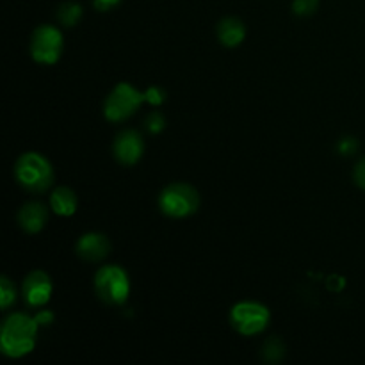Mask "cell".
<instances>
[{
    "mask_svg": "<svg viewBox=\"0 0 365 365\" xmlns=\"http://www.w3.org/2000/svg\"><path fill=\"white\" fill-rule=\"evenodd\" d=\"M38 321L27 314H13L7 317L0 331V346L6 356L21 359L29 355L36 346L38 335Z\"/></svg>",
    "mask_w": 365,
    "mask_h": 365,
    "instance_id": "6da1fadb",
    "label": "cell"
},
{
    "mask_svg": "<svg viewBox=\"0 0 365 365\" xmlns=\"http://www.w3.org/2000/svg\"><path fill=\"white\" fill-rule=\"evenodd\" d=\"M14 177L21 187L39 195L53 184V168L41 153L25 152L14 164Z\"/></svg>",
    "mask_w": 365,
    "mask_h": 365,
    "instance_id": "7a4b0ae2",
    "label": "cell"
},
{
    "mask_svg": "<svg viewBox=\"0 0 365 365\" xmlns=\"http://www.w3.org/2000/svg\"><path fill=\"white\" fill-rule=\"evenodd\" d=\"M95 291L107 305H123L130 294V280L123 267L103 266L95 274Z\"/></svg>",
    "mask_w": 365,
    "mask_h": 365,
    "instance_id": "3957f363",
    "label": "cell"
},
{
    "mask_svg": "<svg viewBox=\"0 0 365 365\" xmlns=\"http://www.w3.org/2000/svg\"><path fill=\"white\" fill-rule=\"evenodd\" d=\"M159 207L170 217H187L195 214L200 207V195L192 185L170 184L159 195Z\"/></svg>",
    "mask_w": 365,
    "mask_h": 365,
    "instance_id": "277c9868",
    "label": "cell"
},
{
    "mask_svg": "<svg viewBox=\"0 0 365 365\" xmlns=\"http://www.w3.org/2000/svg\"><path fill=\"white\" fill-rule=\"evenodd\" d=\"M143 100H145V93L138 91V89L132 84H128V82H120L106 98V103H103V114H106V118L109 121L118 123V121L127 120L132 114L138 113Z\"/></svg>",
    "mask_w": 365,
    "mask_h": 365,
    "instance_id": "5b68a950",
    "label": "cell"
},
{
    "mask_svg": "<svg viewBox=\"0 0 365 365\" xmlns=\"http://www.w3.org/2000/svg\"><path fill=\"white\" fill-rule=\"evenodd\" d=\"M269 319V309L259 302H241L230 310L232 327L245 337H252L266 330Z\"/></svg>",
    "mask_w": 365,
    "mask_h": 365,
    "instance_id": "8992f818",
    "label": "cell"
},
{
    "mask_svg": "<svg viewBox=\"0 0 365 365\" xmlns=\"http://www.w3.org/2000/svg\"><path fill=\"white\" fill-rule=\"evenodd\" d=\"M63 34L53 25H39L31 38V56L39 64H56L63 53Z\"/></svg>",
    "mask_w": 365,
    "mask_h": 365,
    "instance_id": "52a82bcc",
    "label": "cell"
},
{
    "mask_svg": "<svg viewBox=\"0 0 365 365\" xmlns=\"http://www.w3.org/2000/svg\"><path fill=\"white\" fill-rule=\"evenodd\" d=\"M52 289V280L45 271H32L24 280L25 303L32 309H41L50 302Z\"/></svg>",
    "mask_w": 365,
    "mask_h": 365,
    "instance_id": "ba28073f",
    "label": "cell"
},
{
    "mask_svg": "<svg viewBox=\"0 0 365 365\" xmlns=\"http://www.w3.org/2000/svg\"><path fill=\"white\" fill-rule=\"evenodd\" d=\"M145 152V141L135 130H123L116 135L113 145V153L116 160L123 166H134Z\"/></svg>",
    "mask_w": 365,
    "mask_h": 365,
    "instance_id": "9c48e42d",
    "label": "cell"
},
{
    "mask_svg": "<svg viewBox=\"0 0 365 365\" xmlns=\"http://www.w3.org/2000/svg\"><path fill=\"white\" fill-rule=\"evenodd\" d=\"M109 252L110 242L103 234L89 232L77 241V255L88 262H100L109 255Z\"/></svg>",
    "mask_w": 365,
    "mask_h": 365,
    "instance_id": "30bf717a",
    "label": "cell"
},
{
    "mask_svg": "<svg viewBox=\"0 0 365 365\" xmlns=\"http://www.w3.org/2000/svg\"><path fill=\"white\" fill-rule=\"evenodd\" d=\"M16 220L24 232H27V234H38V232H41L43 227L46 225L48 212H46V209L41 203L29 202L18 210Z\"/></svg>",
    "mask_w": 365,
    "mask_h": 365,
    "instance_id": "8fae6325",
    "label": "cell"
},
{
    "mask_svg": "<svg viewBox=\"0 0 365 365\" xmlns=\"http://www.w3.org/2000/svg\"><path fill=\"white\" fill-rule=\"evenodd\" d=\"M217 38L228 48L241 45L246 38V27L239 18L227 16L220 21L217 25Z\"/></svg>",
    "mask_w": 365,
    "mask_h": 365,
    "instance_id": "7c38bea8",
    "label": "cell"
},
{
    "mask_svg": "<svg viewBox=\"0 0 365 365\" xmlns=\"http://www.w3.org/2000/svg\"><path fill=\"white\" fill-rule=\"evenodd\" d=\"M50 205H52L53 212L59 216H73L77 210V195L70 187L61 185V187L53 189L52 196H50Z\"/></svg>",
    "mask_w": 365,
    "mask_h": 365,
    "instance_id": "4fadbf2b",
    "label": "cell"
},
{
    "mask_svg": "<svg viewBox=\"0 0 365 365\" xmlns=\"http://www.w3.org/2000/svg\"><path fill=\"white\" fill-rule=\"evenodd\" d=\"M57 20L66 27H73L82 18V7L77 2H64L57 7Z\"/></svg>",
    "mask_w": 365,
    "mask_h": 365,
    "instance_id": "5bb4252c",
    "label": "cell"
},
{
    "mask_svg": "<svg viewBox=\"0 0 365 365\" xmlns=\"http://www.w3.org/2000/svg\"><path fill=\"white\" fill-rule=\"evenodd\" d=\"M14 299H16L14 284L7 277H2L0 278V305H2L4 310H7L13 305Z\"/></svg>",
    "mask_w": 365,
    "mask_h": 365,
    "instance_id": "9a60e30c",
    "label": "cell"
},
{
    "mask_svg": "<svg viewBox=\"0 0 365 365\" xmlns=\"http://www.w3.org/2000/svg\"><path fill=\"white\" fill-rule=\"evenodd\" d=\"M262 351H264V359H266L267 362H278V360L285 355V346L280 339L273 337L264 344Z\"/></svg>",
    "mask_w": 365,
    "mask_h": 365,
    "instance_id": "2e32d148",
    "label": "cell"
},
{
    "mask_svg": "<svg viewBox=\"0 0 365 365\" xmlns=\"http://www.w3.org/2000/svg\"><path fill=\"white\" fill-rule=\"evenodd\" d=\"M319 7V0H294L292 4V11L298 16H310L314 14Z\"/></svg>",
    "mask_w": 365,
    "mask_h": 365,
    "instance_id": "e0dca14e",
    "label": "cell"
},
{
    "mask_svg": "<svg viewBox=\"0 0 365 365\" xmlns=\"http://www.w3.org/2000/svg\"><path fill=\"white\" fill-rule=\"evenodd\" d=\"M145 127L150 134H159V132L166 127V120H164L163 114L157 113V110H153V113L148 114V118H146Z\"/></svg>",
    "mask_w": 365,
    "mask_h": 365,
    "instance_id": "ac0fdd59",
    "label": "cell"
},
{
    "mask_svg": "<svg viewBox=\"0 0 365 365\" xmlns=\"http://www.w3.org/2000/svg\"><path fill=\"white\" fill-rule=\"evenodd\" d=\"M145 100L148 103H152V106H157L159 107L160 103L166 100V91H164L163 88H157V86H152V88H148L145 91Z\"/></svg>",
    "mask_w": 365,
    "mask_h": 365,
    "instance_id": "d6986e66",
    "label": "cell"
},
{
    "mask_svg": "<svg viewBox=\"0 0 365 365\" xmlns=\"http://www.w3.org/2000/svg\"><path fill=\"white\" fill-rule=\"evenodd\" d=\"M337 148L339 153H342V155H353L359 150V141L355 138H351V135H346V138H342L339 141Z\"/></svg>",
    "mask_w": 365,
    "mask_h": 365,
    "instance_id": "ffe728a7",
    "label": "cell"
},
{
    "mask_svg": "<svg viewBox=\"0 0 365 365\" xmlns=\"http://www.w3.org/2000/svg\"><path fill=\"white\" fill-rule=\"evenodd\" d=\"M353 178H355L356 185L359 187L365 189V157L362 160H359V164L355 166V171H353Z\"/></svg>",
    "mask_w": 365,
    "mask_h": 365,
    "instance_id": "44dd1931",
    "label": "cell"
},
{
    "mask_svg": "<svg viewBox=\"0 0 365 365\" xmlns=\"http://www.w3.org/2000/svg\"><path fill=\"white\" fill-rule=\"evenodd\" d=\"M121 0H93V6L98 11H109L113 7H116Z\"/></svg>",
    "mask_w": 365,
    "mask_h": 365,
    "instance_id": "7402d4cb",
    "label": "cell"
},
{
    "mask_svg": "<svg viewBox=\"0 0 365 365\" xmlns=\"http://www.w3.org/2000/svg\"><path fill=\"white\" fill-rule=\"evenodd\" d=\"M52 312H46V310H43V312H39L38 316H36V321H38V324L41 327V324H50L52 323Z\"/></svg>",
    "mask_w": 365,
    "mask_h": 365,
    "instance_id": "603a6c76",
    "label": "cell"
}]
</instances>
